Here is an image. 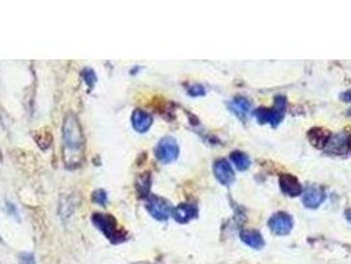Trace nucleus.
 I'll return each instance as SVG.
<instances>
[{
    "instance_id": "obj_8",
    "label": "nucleus",
    "mask_w": 351,
    "mask_h": 264,
    "mask_svg": "<svg viewBox=\"0 0 351 264\" xmlns=\"http://www.w3.org/2000/svg\"><path fill=\"white\" fill-rule=\"evenodd\" d=\"M325 192L318 188V186H310L307 188L303 194V202L307 207H310V209H316L320 205H322V202L325 201Z\"/></svg>"
},
{
    "instance_id": "obj_14",
    "label": "nucleus",
    "mask_w": 351,
    "mask_h": 264,
    "mask_svg": "<svg viewBox=\"0 0 351 264\" xmlns=\"http://www.w3.org/2000/svg\"><path fill=\"white\" fill-rule=\"evenodd\" d=\"M328 148L329 151L334 152V154H342L346 151V147H347V136L346 135H337V136H334L333 139H329L328 141Z\"/></svg>"
},
{
    "instance_id": "obj_6",
    "label": "nucleus",
    "mask_w": 351,
    "mask_h": 264,
    "mask_svg": "<svg viewBox=\"0 0 351 264\" xmlns=\"http://www.w3.org/2000/svg\"><path fill=\"white\" fill-rule=\"evenodd\" d=\"M268 226L276 235H288L293 227V220L285 213H276L271 217Z\"/></svg>"
},
{
    "instance_id": "obj_3",
    "label": "nucleus",
    "mask_w": 351,
    "mask_h": 264,
    "mask_svg": "<svg viewBox=\"0 0 351 264\" xmlns=\"http://www.w3.org/2000/svg\"><path fill=\"white\" fill-rule=\"evenodd\" d=\"M285 98H276V105L273 109H263L260 107L255 111V118L259 120L260 123H268L272 126H277L280 123L284 114H285Z\"/></svg>"
},
{
    "instance_id": "obj_16",
    "label": "nucleus",
    "mask_w": 351,
    "mask_h": 264,
    "mask_svg": "<svg viewBox=\"0 0 351 264\" xmlns=\"http://www.w3.org/2000/svg\"><path fill=\"white\" fill-rule=\"evenodd\" d=\"M230 107H231V110L237 115H239V116H246V115L250 112L251 105L250 102L243 99V98H237V99H234L233 103L230 105Z\"/></svg>"
},
{
    "instance_id": "obj_13",
    "label": "nucleus",
    "mask_w": 351,
    "mask_h": 264,
    "mask_svg": "<svg viewBox=\"0 0 351 264\" xmlns=\"http://www.w3.org/2000/svg\"><path fill=\"white\" fill-rule=\"evenodd\" d=\"M307 137L310 139L313 145H316L318 148H324L330 139V133L325 130L321 128H313L312 131L307 133Z\"/></svg>"
},
{
    "instance_id": "obj_5",
    "label": "nucleus",
    "mask_w": 351,
    "mask_h": 264,
    "mask_svg": "<svg viewBox=\"0 0 351 264\" xmlns=\"http://www.w3.org/2000/svg\"><path fill=\"white\" fill-rule=\"evenodd\" d=\"M154 154H156V157H157L158 161H161L164 164H169L173 163L176 158L178 157L180 148H178V144H177V141L173 137L165 136L157 143Z\"/></svg>"
},
{
    "instance_id": "obj_17",
    "label": "nucleus",
    "mask_w": 351,
    "mask_h": 264,
    "mask_svg": "<svg viewBox=\"0 0 351 264\" xmlns=\"http://www.w3.org/2000/svg\"><path fill=\"white\" fill-rule=\"evenodd\" d=\"M82 77H84L85 82L88 85V88H92V86L95 85V82H97V75H95L94 70L90 69V67L84 69V71H82Z\"/></svg>"
},
{
    "instance_id": "obj_12",
    "label": "nucleus",
    "mask_w": 351,
    "mask_h": 264,
    "mask_svg": "<svg viewBox=\"0 0 351 264\" xmlns=\"http://www.w3.org/2000/svg\"><path fill=\"white\" fill-rule=\"evenodd\" d=\"M241 239L243 243H246L247 246L255 250H260L264 246V239L260 235V233L255 231V230H244L241 233Z\"/></svg>"
},
{
    "instance_id": "obj_4",
    "label": "nucleus",
    "mask_w": 351,
    "mask_h": 264,
    "mask_svg": "<svg viewBox=\"0 0 351 264\" xmlns=\"http://www.w3.org/2000/svg\"><path fill=\"white\" fill-rule=\"evenodd\" d=\"M145 207L151 216L157 220H167L169 217L173 216V210H175L168 199L158 196H148Z\"/></svg>"
},
{
    "instance_id": "obj_11",
    "label": "nucleus",
    "mask_w": 351,
    "mask_h": 264,
    "mask_svg": "<svg viewBox=\"0 0 351 264\" xmlns=\"http://www.w3.org/2000/svg\"><path fill=\"white\" fill-rule=\"evenodd\" d=\"M198 214L197 207L190 203H181L173 210V217L178 223H186L190 220L196 218Z\"/></svg>"
},
{
    "instance_id": "obj_15",
    "label": "nucleus",
    "mask_w": 351,
    "mask_h": 264,
    "mask_svg": "<svg viewBox=\"0 0 351 264\" xmlns=\"http://www.w3.org/2000/svg\"><path fill=\"white\" fill-rule=\"evenodd\" d=\"M231 160H233V163H234V165H235V168H237V169H239V171H246V169H248L251 165L250 157H248L246 154L239 152V151H237V152H233V154H231Z\"/></svg>"
},
{
    "instance_id": "obj_21",
    "label": "nucleus",
    "mask_w": 351,
    "mask_h": 264,
    "mask_svg": "<svg viewBox=\"0 0 351 264\" xmlns=\"http://www.w3.org/2000/svg\"><path fill=\"white\" fill-rule=\"evenodd\" d=\"M350 147H351V144H350Z\"/></svg>"
},
{
    "instance_id": "obj_9",
    "label": "nucleus",
    "mask_w": 351,
    "mask_h": 264,
    "mask_svg": "<svg viewBox=\"0 0 351 264\" xmlns=\"http://www.w3.org/2000/svg\"><path fill=\"white\" fill-rule=\"evenodd\" d=\"M280 188L283 193L289 197H297L303 193V188L300 181L292 175H281L280 176Z\"/></svg>"
},
{
    "instance_id": "obj_10",
    "label": "nucleus",
    "mask_w": 351,
    "mask_h": 264,
    "mask_svg": "<svg viewBox=\"0 0 351 264\" xmlns=\"http://www.w3.org/2000/svg\"><path fill=\"white\" fill-rule=\"evenodd\" d=\"M132 127L139 133H144L152 126V116L147 111L135 110L131 116Z\"/></svg>"
},
{
    "instance_id": "obj_2",
    "label": "nucleus",
    "mask_w": 351,
    "mask_h": 264,
    "mask_svg": "<svg viewBox=\"0 0 351 264\" xmlns=\"http://www.w3.org/2000/svg\"><path fill=\"white\" fill-rule=\"evenodd\" d=\"M92 223L99 231L105 234L106 238L112 243H120L126 241V234L118 229V223L110 214H92Z\"/></svg>"
},
{
    "instance_id": "obj_20",
    "label": "nucleus",
    "mask_w": 351,
    "mask_h": 264,
    "mask_svg": "<svg viewBox=\"0 0 351 264\" xmlns=\"http://www.w3.org/2000/svg\"><path fill=\"white\" fill-rule=\"evenodd\" d=\"M22 264H36L35 258L31 254H22Z\"/></svg>"
},
{
    "instance_id": "obj_7",
    "label": "nucleus",
    "mask_w": 351,
    "mask_h": 264,
    "mask_svg": "<svg viewBox=\"0 0 351 264\" xmlns=\"http://www.w3.org/2000/svg\"><path fill=\"white\" fill-rule=\"evenodd\" d=\"M214 175L217 180L226 186H230L235 181V173L231 164H228L227 160H223V158L218 160L214 164Z\"/></svg>"
},
{
    "instance_id": "obj_18",
    "label": "nucleus",
    "mask_w": 351,
    "mask_h": 264,
    "mask_svg": "<svg viewBox=\"0 0 351 264\" xmlns=\"http://www.w3.org/2000/svg\"><path fill=\"white\" fill-rule=\"evenodd\" d=\"M92 202H95L97 205L105 206L107 203V193L103 189H98L92 193Z\"/></svg>"
},
{
    "instance_id": "obj_19",
    "label": "nucleus",
    "mask_w": 351,
    "mask_h": 264,
    "mask_svg": "<svg viewBox=\"0 0 351 264\" xmlns=\"http://www.w3.org/2000/svg\"><path fill=\"white\" fill-rule=\"evenodd\" d=\"M203 94H205V88L199 85H194L193 88H190V90H189V95H192V97H199Z\"/></svg>"
},
{
    "instance_id": "obj_1",
    "label": "nucleus",
    "mask_w": 351,
    "mask_h": 264,
    "mask_svg": "<svg viewBox=\"0 0 351 264\" xmlns=\"http://www.w3.org/2000/svg\"><path fill=\"white\" fill-rule=\"evenodd\" d=\"M62 140L65 148V160L69 156L73 157L71 164H77L79 161V156L82 154L85 145V136L79 120L73 114H69L65 118L62 126Z\"/></svg>"
}]
</instances>
